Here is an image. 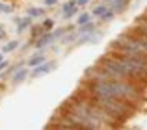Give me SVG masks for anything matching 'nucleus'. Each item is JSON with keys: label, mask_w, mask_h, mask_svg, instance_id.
<instances>
[{"label": "nucleus", "mask_w": 147, "mask_h": 130, "mask_svg": "<svg viewBox=\"0 0 147 130\" xmlns=\"http://www.w3.org/2000/svg\"><path fill=\"white\" fill-rule=\"evenodd\" d=\"M88 2H90V0H76V4H78V6H86Z\"/></svg>", "instance_id": "nucleus-20"}, {"label": "nucleus", "mask_w": 147, "mask_h": 130, "mask_svg": "<svg viewBox=\"0 0 147 130\" xmlns=\"http://www.w3.org/2000/svg\"><path fill=\"white\" fill-rule=\"evenodd\" d=\"M41 26H43L45 32H49V30H52V28H54V21H52V19H45Z\"/></svg>", "instance_id": "nucleus-16"}, {"label": "nucleus", "mask_w": 147, "mask_h": 130, "mask_svg": "<svg viewBox=\"0 0 147 130\" xmlns=\"http://www.w3.org/2000/svg\"><path fill=\"white\" fill-rule=\"evenodd\" d=\"M49 130H58V128H50V127H49Z\"/></svg>", "instance_id": "nucleus-23"}, {"label": "nucleus", "mask_w": 147, "mask_h": 130, "mask_svg": "<svg viewBox=\"0 0 147 130\" xmlns=\"http://www.w3.org/2000/svg\"><path fill=\"white\" fill-rule=\"evenodd\" d=\"M90 21H91V13L84 11V13H80V15H78V19H76V24L82 26V24H86V22H90Z\"/></svg>", "instance_id": "nucleus-13"}, {"label": "nucleus", "mask_w": 147, "mask_h": 130, "mask_svg": "<svg viewBox=\"0 0 147 130\" xmlns=\"http://www.w3.org/2000/svg\"><path fill=\"white\" fill-rule=\"evenodd\" d=\"M91 15L99 17V19H100V22H110L112 19L115 17V11L112 9L110 6H106V2H102V4H97V6L93 7Z\"/></svg>", "instance_id": "nucleus-3"}, {"label": "nucleus", "mask_w": 147, "mask_h": 130, "mask_svg": "<svg viewBox=\"0 0 147 130\" xmlns=\"http://www.w3.org/2000/svg\"><path fill=\"white\" fill-rule=\"evenodd\" d=\"M6 67H7V62H0V71H4Z\"/></svg>", "instance_id": "nucleus-21"}, {"label": "nucleus", "mask_w": 147, "mask_h": 130, "mask_svg": "<svg viewBox=\"0 0 147 130\" xmlns=\"http://www.w3.org/2000/svg\"><path fill=\"white\" fill-rule=\"evenodd\" d=\"M17 47H19V41H9V43H6L2 47V52H13Z\"/></svg>", "instance_id": "nucleus-15"}, {"label": "nucleus", "mask_w": 147, "mask_h": 130, "mask_svg": "<svg viewBox=\"0 0 147 130\" xmlns=\"http://www.w3.org/2000/svg\"><path fill=\"white\" fill-rule=\"evenodd\" d=\"M56 39V36H54V32L50 34V32H43L39 37H36V41H34V45H36L37 48H43V47H47L49 43H52V41Z\"/></svg>", "instance_id": "nucleus-5"}, {"label": "nucleus", "mask_w": 147, "mask_h": 130, "mask_svg": "<svg viewBox=\"0 0 147 130\" xmlns=\"http://www.w3.org/2000/svg\"><path fill=\"white\" fill-rule=\"evenodd\" d=\"M127 32H129L130 36L134 37V39H138V41H140V43H142V45H144V47L147 48V34H145V32H144L142 28H138V26L134 24L132 28H129Z\"/></svg>", "instance_id": "nucleus-6"}, {"label": "nucleus", "mask_w": 147, "mask_h": 130, "mask_svg": "<svg viewBox=\"0 0 147 130\" xmlns=\"http://www.w3.org/2000/svg\"><path fill=\"white\" fill-rule=\"evenodd\" d=\"M54 67H56V63H54V62H43L41 65L34 67L32 76H34V78H39V76H43V74H47V72H50Z\"/></svg>", "instance_id": "nucleus-4"}, {"label": "nucleus", "mask_w": 147, "mask_h": 130, "mask_svg": "<svg viewBox=\"0 0 147 130\" xmlns=\"http://www.w3.org/2000/svg\"><path fill=\"white\" fill-rule=\"evenodd\" d=\"M28 15H30V17H43V15H45V9H43V7H30V9H28Z\"/></svg>", "instance_id": "nucleus-14"}, {"label": "nucleus", "mask_w": 147, "mask_h": 130, "mask_svg": "<svg viewBox=\"0 0 147 130\" xmlns=\"http://www.w3.org/2000/svg\"><path fill=\"white\" fill-rule=\"evenodd\" d=\"M43 62H47V58H45L43 52H39V54H34L32 58L28 60V67H37V65H41Z\"/></svg>", "instance_id": "nucleus-10"}, {"label": "nucleus", "mask_w": 147, "mask_h": 130, "mask_svg": "<svg viewBox=\"0 0 147 130\" xmlns=\"http://www.w3.org/2000/svg\"><path fill=\"white\" fill-rule=\"evenodd\" d=\"M26 76H28V69H19V71L13 74V82L15 84H21V82H24V80H26Z\"/></svg>", "instance_id": "nucleus-11"}, {"label": "nucleus", "mask_w": 147, "mask_h": 130, "mask_svg": "<svg viewBox=\"0 0 147 130\" xmlns=\"http://www.w3.org/2000/svg\"><path fill=\"white\" fill-rule=\"evenodd\" d=\"M30 24H32V17L28 15V17H24V19H21V21H19V24H17V32H19V34L24 32V30L28 28Z\"/></svg>", "instance_id": "nucleus-12"}, {"label": "nucleus", "mask_w": 147, "mask_h": 130, "mask_svg": "<svg viewBox=\"0 0 147 130\" xmlns=\"http://www.w3.org/2000/svg\"><path fill=\"white\" fill-rule=\"evenodd\" d=\"M76 11H78V4H76V0H69L67 4L63 6V19H71L76 15Z\"/></svg>", "instance_id": "nucleus-7"}, {"label": "nucleus", "mask_w": 147, "mask_h": 130, "mask_svg": "<svg viewBox=\"0 0 147 130\" xmlns=\"http://www.w3.org/2000/svg\"><path fill=\"white\" fill-rule=\"evenodd\" d=\"M97 67H100L102 71H106L108 74L115 76V78L130 80V82L138 84V86L147 87V65L136 62V60L129 58L125 54L108 50L99 60Z\"/></svg>", "instance_id": "nucleus-1"}, {"label": "nucleus", "mask_w": 147, "mask_h": 130, "mask_svg": "<svg viewBox=\"0 0 147 130\" xmlns=\"http://www.w3.org/2000/svg\"><path fill=\"white\" fill-rule=\"evenodd\" d=\"M95 30H97V24L95 22H86V24H82V26H78V32H76V36H91V34H95Z\"/></svg>", "instance_id": "nucleus-8"}, {"label": "nucleus", "mask_w": 147, "mask_h": 130, "mask_svg": "<svg viewBox=\"0 0 147 130\" xmlns=\"http://www.w3.org/2000/svg\"><path fill=\"white\" fill-rule=\"evenodd\" d=\"M0 39H6V28L0 26Z\"/></svg>", "instance_id": "nucleus-18"}, {"label": "nucleus", "mask_w": 147, "mask_h": 130, "mask_svg": "<svg viewBox=\"0 0 147 130\" xmlns=\"http://www.w3.org/2000/svg\"><path fill=\"white\" fill-rule=\"evenodd\" d=\"M100 2H112V0H100Z\"/></svg>", "instance_id": "nucleus-22"}, {"label": "nucleus", "mask_w": 147, "mask_h": 130, "mask_svg": "<svg viewBox=\"0 0 147 130\" xmlns=\"http://www.w3.org/2000/svg\"><path fill=\"white\" fill-rule=\"evenodd\" d=\"M45 4H47V6H56L58 0H45Z\"/></svg>", "instance_id": "nucleus-19"}, {"label": "nucleus", "mask_w": 147, "mask_h": 130, "mask_svg": "<svg viewBox=\"0 0 147 130\" xmlns=\"http://www.w3.org/2000/svg\"><path fill=\"white\" fill-rule=\"evenodd\" d=\"M0 11H2V13H11L13 7H11L9 4H0Z\"/></svg>", "instance_id": "nucleus-17"}, {"label": "nucleus", "mask_w": 147, "mask_h": 130, "mask_svg": "<svg viewBox=\"0 0 147 130\" xmlns=\"http://www.w3.org/2000/svg\"><path fill=\"white\" fill-rule=\"evenodd\" d=\"M82 91L95 102V104L100 106L104 112H108L115 121H119V123H125L127 119H130V117L136 113V106L130 104V102H125V101L115 99V97H100V95H91V93H88L86 89H82Z\"/></svg>", "instance_id": "nucleus-2"}, {"label": "nucleus", "mask_w": 147, "mask_h": 130, "mask_svg": "<svg viewBox=\"0 0 147 130\" xmlns=\"http://www.w3.org/2000/svg\"><path fill=\"white\" fill-rule=\"evenodd\" d=\"M129 4H130V0H112V9L115 11V15H119V13H123V11L129 7Z\"/></svg>", "instance_id": "nucleus-9"}]
</instances>
